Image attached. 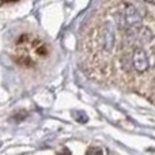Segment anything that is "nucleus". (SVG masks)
Segmentation results:
<instances>
[{
    "mask_svg": "<svg viewBox=\"0 0 155 155\" xmlns=\"http://www.w3.org/2000/svg\"><path fill=\"white\" fill-rule=\"evenodd\" d=\"M15 2H19V0H0V5H3V4H11V3H15Z\"/></svg>",
    "mask_w": 155,
    "mask_h": 155,
    "instance_id": "f03ea898",
    "label": "nucleus"
},
{
    "mask_svg": "<svg viewBox=\"0 0 155 155\" xmlns=\"http://www.w3.org/2000/svg\"><path fill=\"white\" fill-rule=\"evenodd\" d=\"M10 56L16 65L26 70H37L51 57V45L35 31H21L12 38Z\"/></svg>",
    "mask_w": 155,
    "mask_h": 155,
    "instance_id": "f257e3e1",
    "label": "nucleus"
}]
</instances>
